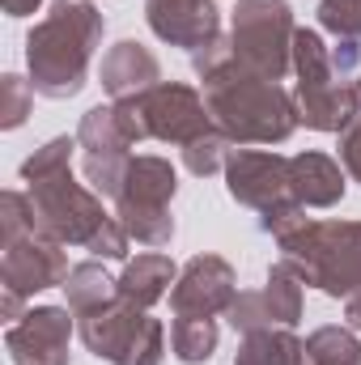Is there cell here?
Returning <instances> with one entry per match:
<instances>
[{
  "instance_id": "1",
  "label": "cell",
  "mask_w": 361,
  "mask_h": 365,
  "mask_svg": "<svg viewBox=\"0 0 361 365\" xmlns=\"http://www.w3.org/2000/svg\"><path fill=\"white\" fill-rule=\"evenodd\" d=\"M106 21L90 0H51L47 17L26 34V68L34 93L64 102L86 90L90 60L102 47Z\"/></svg>"
},
{
  "instance_id": "2",
  "label": "cell",
  "mask_w": 361,
  "mask_h": 365,
  "mask_svg": "<svg viewBox=\"0 0 361 365\" xmlns=\"http://www.w3.org/2000/svg\"><path fill=\"white\" fill-rule=\"evenodd\" d=\"M204 106L217 132L230 136V145H280L298 132V102L280 90V81L255 77L238 60L221 73L204 77Z\"/></svg>"
},
{
  "instance_id": "3",
  "label": "cell",
  "mask_w": 361,
  "mask_h": 365,
  "mask_svg": "<svg viewBox=\"0 0 361 365\" xmlns=\"http://www.w3.org/2000/svg\"><path fill=\"white\" fill-rule=\"evenodd\" d=\"M280 264L327 297L361 293V221H306L276 242Z\"/></svg>"
},
{
  "instance_id": "4",
  "label": "cell",
  "mask_w": 361,
  "mask_h": 365,
  "mask_svg": "<svg viewBox=\"0 0 361 365\" xmlns=\"http://www.w3.org/2000/svg\"><path fill=\"white\" fill-rule=\"evenodd\" d=\"M293 4L289 0H238L230 9V43L234 60L255 77L280 81L293 73Z\"/></svg>"
},
{
  "instance_id": "5",
  "label": "cell",
  "mask_w": 361,
  "mask_h": 365,
  "mask_svg": "<svg viewBox=\"0 0 361 365\" xmlns=\"http://www.w3.org/2000/svg\"><path fill=\"white\" fill-rule=\"evenodd\" d=\"M77 336L106 365H162V357H166L162 319H153L141 306H128L123 297H115L111 306H102L93 314H81Z\"/></svg>"
},
{
  "instance_id": "6",
  "label": "cell",
  "mask_w": 361,
  "mask_h": 365,
  "mask_svg": "<svg viewBox=\"0 0 361 365\" xmlns=\"http://www.w3.org/2000/svg\"><path fill=\"white\" fill-rule=\"evenodd\" d=\"M30 204H34V230L60 247H90L93 234L111 221L98 191L77 182L73 170H64L56 179L30 182Z\"/></svg>"
},
{
  "instance_id": "7",
  "label": "cell",
  "mask_w": 361,
  "mask_h": 365,
  "mask_svg": "<svg viewBox=\"0 0 361 365\" xmlns=\"http://www.w3.org/2000/svg\"><path fill=\"white\" fill-rule=\"evenodd\" d=\"M123 102H128L145 140H166V145L183 149L187 140H195L213 128L204 93L183 86V81H162V86L136 93V98H123Z\"/></svg>"
},
{
  "instance_id": "8",
  "label": "cell",
  "mask_w": 361,
  "mask_h": 365,
  "mask_svg": "<svg viewBox=\"0 0 361 365\" xmlns=\"http://www.w3.org/2000/svg\"><path fill=\"white\" fill-rule=\"evenodd\" d=\"M68 247L43 238V234H26V238H13L4 242V255H0V289L4 293H21V297H34L43 289H56L68 280Z\"/></svg>"
},
{
  "instance_id": "9",
  "label": "cell",
  "mask_w": 361,
  "mask_h": 365,
  "mask_svg": "<svg viewBox=\"0 0 361 365\" xmlns=\"http://www.w3.org/2000/svg\"><path fill=\"white\" fill-rule=\"evenodd\" d=\"M238 297V276L234 264L204 251V255H191L183 264L179 280L171 289V310L175 314H191V319H217L234 306Z\"/></svg>"
},
{
  "instance_id": "10",
  "label": "cell",
  "mask_w": 361,
  "mask_h": 365,
  "mask_svg": "<svg viewBox=\"0 0 361 365\" xmlns=\"http://www.w3.org/2000/svg\"><path fill=\"white\" fill-rule=\"evenodd\" d=\"M221 175H225L230 200L243 204V208L264 212L280 200H293L289 195V158H280L272 149H247V145L230 149Z\"/></svg>"
},
{
  "instance_id": "11",
  "label": "cell",
  "mask_w": 361,
  "mask_h": 365,
  "mask_svg": "<svg viewBox=\"0 0 361 365\" xmlns=\"http://www.w3.org/2000/svg\"><path fill=\"white\" fill-rule=\"evenodd\" d=\"M73 310L68 306H34L4 331V349L13 365H68L73 340Z\"/></svg>"
},
{
  "instance_id": "12",
  "label": "cell",
  "mask_w": 361,
  "mask_h": 365,
  "mask_svg": "<svg viewBox=\"0 0 361 365\" xmlns=\"http://www.w3.org/2000/svg\"><path fill=\"white\" fill-rule=\"evenodd\" d=\"M149 30L171 47H204L221 34V9L213 0H145Z\"/></svg>"
},
{
  "instance_id": "13",
  "label": "cell",
  "mask_w": 361,
  "mask_h": 365,
  "mask_svg": "<svg viewBox=\"0 0 361 365\" xmlns=\"http://www.w3.org/2000/svg\"><path fill=\"white\" fill-rule=\"evenodd\" d=\"M98 81H102V90L111 93L115 102H123V98H136V93L162 86V64H158V56H153L145 43L119 38V43L102 56Z\"/></svg>"
},
{
  "instance_id": "14",
  "label": "cell",
  "mask_w": 361,
  "mask_h": 365,
  "mask_svg": "<svg viewBox=\"0 0 361 365\" xmlns=\"http://www.w3.org/2000/svg\"><path fill=\"white\" fill-rule=\"evenodd\" d=\"M293 102H298V123H306L310 132H336L340 136L361 115L357 86H349L345 77L327 81V86H298Z\"/></svg>"
},
{
  "instance_id": "15",
  "label": "cell",
  "mask_w": 361,
  "mask_h": 365,
  "mask_svg": "<svg viewBox=\"0 0 361 365\" xmlns=\"http://www.w3.org/2000/svg\"><path fill=\"white\" fill-rule=\"evenodd\" d=\"M289 195L302 208H336L345 200V170L327 153H293L289 158Z\"/></svg>"
},
{
  "instance_id": "16",
  "label": "cell",
  "mask_w": 361,
  "mask_h": 365,
  "mask_svg": "<svg viewBox=\"0 0 361 365\" xmlns=\"http://www.w3.org/2000/svg\"><path fill=\"white\" fill-rule=\"evenodd\" d=\"M175 191H179L175 166L158 153H141L128 166V179L115 195V208H171Z\"/></svg>"
},
{
  "instance_id": "17",
  "label": "cell",
  "mask_w": 361,
  "mask_h": 365,
  "mask_svg": "<svg viewBox=\"0 0 361 365\" xmlns=\"http://www.w3.org/2000/svg\"><path fill=\"white\" fill-rule=\"evenodd\" d=\"M141 128L128 110V102H106L81 115L77 128V145L86 153H132V145H141Z\"/></svg>"
},
{
  "instance_id": "18",
  "label": "cell",
  "mask_w": 361,
  "mask_h": 365,
  "mask_svg": "<svg viewBox=\"0 0 361 365\" xmlns=\"http://www.w3.org/2000/svg\"><path fill=\"white\" fill-rule=\"evenodd\" d=\"M175 280H179V268H175L171 255L145 251V255H136V259L123 264V272H119V297H123L128 306L149 310V306H158V302L175 289Z\"/></svg>"
},
{
  "instance_id": "19",
  "label": "cell",
  "mask_w": 361,
  "mask_h": 365,
  "mask_svg": "<svg viewBox=\"0 0 361 365\" xmlns=\"http://www.w3.org/2000/svg\"><path fill=\"white\" fill-rule=\"evenodd\" d=\"M60 289H64V306H68L77 319L102 310V306H111V302L119 297V280L106 276V268H102L98 259L73 264V272H68V280H64Z\"/></svg>"
},
{
  "instance_id": "20",
  "label": "cell",
  "mask_w": 361,
  "mask_h": 365,
  "mask_svg": "<svg viewBox=\"0 0 361 365\" xmlns=\"http://www.w3.org/2000/svg\"><path fill=\"white\" fill-rule=\"evenodd\" d=\"M306 340L293 336V327H264L243 336L234 365H306Z\"/></svg>"
},
{
  "instance_id": "21",
  "label": "cell",
  "mask_w": 361,
  "mask_h": 365,
  "mask_svg": "<svg viewBox=\"0 0 361 365\" xmlns=\"http://www.w3.org/2000/svg\"><path fill=\"white\" fill-rule=\"evenodd\" d=\"M217 340H221L217 319L175 314V323H171V353H175L183 365H204L217 353Z\"/></svg>"
},
{
  "instance_id": "22",
  "label": "cell",
  "mask_w": 361,
  "mask_h": 365,
  "mask_svg": "<svg viewBox=\"0 0 361 365\" xmlns=\"http://www.w3.org/2000/svg\"><path fill=\"white\" fill-rule=\"evenodd\" d=\"M306 357L310 365H361V340L349 323L345 327L327 323L306 336Z\"/></svg>"
},
{
  "instance_id": "23",
  "label": "cell",
  "mask_w": 361,
  "mask_h": 365,
  "mask_svg": "<svg viewBox=\"0 0 361 365\" xmlns=\"http://www.w3.org/2000/svg\"><path fill=\"white\" fill-rule=\"evenodd\" d=\"M264 297H268V310L276 319V327H298L302 323V276L293 268H285L280 259L268 268Z\"/></svg>"
},
{
  "instance_id": "24",
  "label": "cell",
  "mask_w": 361,
  "mask_h": 365,
  "mask_svg": "<svg viewBox=\"0 0 361 365\" xmlns=\"http://www.w3.org/2000/svg\"><path fill=\"white\" fill-rule=\"evenodd\" d=\"M115 217L128 230V238L149 247V251L175 242V212L171 208H115Z\"/></svg>"
},
{
  "instance_id": "25",
  "label": "cell",
  "mask_w": 361,
  "mask_h": 365,
  "mask_svg": "<svg viewBox=\"0 0 361 365\" xmlns=\"http://www.w3.org/2000/svg\"><path fill=\"white\" fill-rule=\"evenodd\" d=\"M73 149H81L77 145V136H51L47 145H39L26 162H21V182L30 187V182H43V179H56V175H64V170H73Z\"/></svg>"
},
{
  "instance_id": "26",
  "label": "cell",
  "mask_w": 361,
  "mask_h": 365,
  "mask_svg": "<svg viewBox=\"0 0 361 365\" xmlns=\"http://www.w3.org/2000/svg\"><path fill=\"white\" fill-rule=\"evenodd\" d=\"M225 158H230V136L217 132V128H208L204 136H195V140L183 145V166L195 179H208V175L225 170Z\"/></svg>"
},
{
  "instance_id": "27",
  "label": "cell",
  "mask_w": 361,
  "mask_h": 365,
  "mask_svg": "<svg viewBox=\"0 0 361 365\" xmlns=\"http://www.w3.org/2000/svg\"><path fill=\"white\" fill-rule=\"evenodd\" d=\"M128 166H132V153H86L81 170H86V182H90L98 195H119V187L128 179Z\"/></svg>"
},
{
  "instance_id": "28",
  "label": "cell",
  "mask_w": 361,
  "mask_h": 365,
  "mask_svg": "<svg viewBox=\"0 0 361 365\" xmlns=\"http://www.w3.org/2000/svg\"><path fill=\"white\" fill-rule=\"evenodd\" d=\"M225 319H230V327H234V331H243V336L264 331V327H276L264 289H238V297H234V306L225 310Z\"/></svg>"
},
{
  "instance_id": "29",
  "label": "cell",
  "mask_w": 361,
  "mask_h": 365,
  "mask_svg": "<svg viewBox=\"0 0 361 365\" xmlns=\"http://www.w3.org/2000/svg\"><path fill=\"white\" fill-rule=\"evenodd\" d=\"M30 102H34V86L17 73H4L0 77V128L13 132L30 119Z\"/></svg>"
},
{
  "instance_id": "30",
  "label": "cell",
  "mask_w": 361,
  "mask_h": 365,
  "mask_svg": "<svg viewBox=\"0 0 361 365\" xmlns=\"http://www.w3.org/2000/svg\"><path fill=\"white\" fill-rule=\"evenodd\" d=\"M319 26L336 38L361 43V0H319Z\"/></svg>"
},
{
  "instance_id": "31",
  "label": "cell",
  "mask_w": 361,
  "mask_h": 365,
  "mask_svg": "<svg viewBox=\"0 0 361 365\" xmlns=\"http://www.w3.org/2000/svg\"><path fill=\"white\" fill-rule=\"evenodd\" d=\"M0 230H4V242L39 234L34 230V204H30V195H21V191H4L0 195Z\"/></svg>"
},
{
  "instance_id": "32",
  "label": "cell",
  "mask_w": 361,
  "mask_h": 365,
  "mask_svg": "<svg viewBox=\"0 0 361 365\" xmlns=\"http://www.w3.org/2000/svg\"><path fill=\"white\" fill-rule=\"evenodd\" d=\"M306 221H310V217H306V208H302L298 200H280V204H272V208L260 212V230L272 234L276 242H280V238H289L293 230H302Z\"/></svg>"
},
{
  "instance_id": "33",
  "label": "cell",
  "mask_w": 361,
  "mask_h": 365,
  "mask_svg": "<svg viewBox=\"0 0 361 365\" xmlns=\"http://www.w3.org/2000/svg\"><path fill=\"white\" fill-rule=\"evenodd\" d=\"M225 64H234V43H230V34H217V38H208L204 47L191 51V68H195L200 81L213 77V73H221Z\"/></svg>"
},
{
  "instance_id": "34",
  "label": "cell",
  "mask_w": 361,
  "mask_h": 365,
  "mask_svg": "<svg viewBox=\"0 0 361 365\" xmlns=\"http://www.w3.org/2000/svg\"><path fill=\"white\" fill-rule=\"evenodd\" d=\"M128 242H132L128 230L119 225V217H111V221L93 234V242L86 247V251H90L93 259H128Z\"/></svg>"
},
{
  "instance_id": "35",
  "label": "cell",
  "mask_w": 361,
  "mask_h": 365,
  "mask_svg": "<svg viewBox=\"0 0 361 365\" xmlns=\"http://www.w3.org/2000/svg\"><path fill=\"white\" fill-rule=\"evenodd\" d=\"M340 166L353 182H361V115L340 132Z\"/></svg>"
},
{
  "instance_id": "36",
  "label": "cell",
  "mask_w": 361,
  "mask_h": 365,
  "mask_svg": "<svg viewBox=\"0 0 361 365\" xmlns=\"http://www.w3.org/2000/svg\"><path fill=\"white\" fill-rule=\"evenodd\" d=\"M357 64H361V43L336 38V47H332V68H336L340 77H349V73H353Z\"/></svg>"
},
{
  "instance_id": "37",
  "label": "cell",
  "mask_w": 361,
  "mask_h": 365,
  "mask_svg": "<svg viewBox=\"0 0 361 365\" xmlns=\"http://www.w3.org/2000/svg\"><path fill=\"white\" fill-rule=\"evenodd\" d=\"M0 4H4V13H9V17H30L43 0H0Z\"/></svg>"
},
{
  "instance_id": "38",
  "label": "cell",
  "mask_w": 361,
  "mask_h": 365,
  "mask_svg": "<svg viewBox=\"0 0 361 365\" xmlns=\"http://www.w3.org/2000/svg\"><path fill=\"white\" fill-rule=\"evenodd\" d=\"M345 323H349L353 331H361V293L345 297Z\"/></svg>"
},
{
  "instance_id": "39",
  "label": "cell",
  "mask_w": 361,
  "mask_h": 365,
  "mask_svg": "<svg viewBox=\"0 0 361 365\" xmlns=\"http://www.w3.org/2000/svg\"><path fill=\"white\" fill-rule=\"evenodd\" d=\"M357 98H361V77H357Z\"/></svg>"
},
{
  "instance_id": "40",
  "label": "cell",
  "mask_w": 361,
  "mask_h": 365,
  "mask_svg": "<svg viewBox=\"0 0 361 365\" xmlns=\"http://www.w3.org/2000/svg\"><path fill=\"white\" fill-rule=\"evenodd\" d=\"M90 4H93V0H90Z\"/></svg>"
}]
</instances>
